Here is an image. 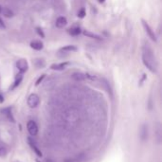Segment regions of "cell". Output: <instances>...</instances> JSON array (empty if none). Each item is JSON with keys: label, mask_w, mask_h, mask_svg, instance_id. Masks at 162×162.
<instances>
[{"label": "cell", "mask_w": 162, "mask_h": 162, "mask_svg": "<svg viewBox=\"0 0 162 162\" xmlns=\"http://www.w3.org/2000/svg\"><path fill=\"white\" fill-rule=\"evenodd\" d=\"M142 62H143L144 65L148 69L152 72H156V68H157V65H156L155 58L153 55V52L150 48L144 47L143 53H142Z\"/></svg>", "instance_id": "obj_1"}, {"label": "cell", "mask_w": 162, "mask_h": 162, "mask_svg": "<svg viewBox=\"0 0 162 162\" xmlns=\"http://www.w3.org/2000/svg\"><path fill=\"white\" fill-rule=\"evenodd\" d=\"M141 22H142V26H143V28H144V30L145 31H146V33H147V35L150 37L151 39L153 40V41H156V36H155V32H153V30L151 28V27L149 25H148V23L145 21V20L142 19L141 20Z\"/></svg>", "instance_id": "obj_2"}, {"label": "cell", "mask_w": 162, "mask_h": 162, "mask_svg": "<svg viewBox=\"0 0 162 162\" xmlns=\"http://www.w3.org/2000/svg\"><path fill=\"white\" fill-rule=\"evenodd\" d=\"M16 67L18 68V70L20 72H22V73L26 72L28 68V64L27 60H25V59L18 60V61L16 62Z\"/></svg>", "instance_id": "obj_3"}, {"label": "cell", "mask_w": 162, "mask_h": 162, "mask_svg": "<svg viewBox=\"0 0 162 162\" xmlns=\"http://www.w3.org/2000/svg\"><path fill=\"white\" fill-rule=\"evenodd\" d=\"M67 20L64 16H60V17H58V18L56 19L55 25H56L57 28H65V26H67Z\"/></svg>", "instance_id": "obj_4"}, {"label": "cell", "mask_w": 162, "mask_h": 162, "mask_svg": "<svg viewBox=\"0 0 162 162\" xmlns=\"http://www.w3.org/2000/svg\"><path fill=\"white\" fill-rule=\"evenodd\" d=\"M28 104L30 105V106H36L37 104L39 103V97L35 95V94H32V95L30 96V98H28Z\"/></svg>", "instance_id": "obj_5"}, {"label": "cell", "mask_w": 162, "mask_h": 162, "mask_svg": "<svg viewBox=\"0 0 162 162\" xmlns=\"http://www.w3.org/2000/svg\"><path fill=\"white\" fill-rule=\"evenodd\" d=\"M67 65H68V63H67V62L59 63V64H53L50 67H51V69H53V70H63V69H65Z\"/></svg>", "instance_id": "obj_6"}, {"label": "cell", "mask_w": 162, "mask_h": 162, "mask_svg": "<svg viewBox=\"0 0 162 162\" xmlns=\"http://www.w3.org/2000/svg\"><path fill=\"white\" fill-rule=\"evenodd\" d=\"M30 47L35 50H41L43 49V47H44V45L40 41H32L30 43Z\"/></svg>", "instance_id": "obj_7"}, {"label": "cell", "mask_w": 162, "mask_h": 162, "mask_svg": "<svg viewBox=\"0 0 162 162\" xmlns=\"http://www.w3.org/2000/svg\"><path fill=\"white\" fill-rule=\"evenodd\" d=\"M0 13H1L5 17H7V18H11V17L13 16V11L10 10L9 8H1V11H0Z\"/></svg>", "instance_id": "obj_8"}, {"label": "cell", "mask_w": 162, "mask_h": 162, "mask_svg": "<svg viewBox=\"0 0 162 162\" xmlns=\"http://www.w3.org/2000/svg\"><path fill=\"white\" fill-rule=\"evenodd\" d=\"M82 33H84V35L89 37V38H93V39H97V40H99L101 39V36L98 35V34L94 33V32H91L89 30H84L82 31Z\"/></svg>", "instance_id": "obj_9"}, {"label": "cell", "mask_w": 162, "mask_h": 162, "mask_svg": "<svg viewBox=\"0 0 162 162\" xmlns=\"http://www.w3.org/2000/svg\"><path fill=\"white\" fill-rule=\"evenodd\" d=\"M62 51H65V52H73V51H77L78 48H77L75 45H65V47L61 48Z\"/></svg>", "instance_id": "obj_10"}, {"label": "cell", "mask_w": 162, "mask_h": 162, "mask_svg": "<svg viewBox=\"0 0 162 162\" xmlns=\"http://www.w3.org/2000/svg\"><path fill=\"white\" fill-rule=\"evenodd\" d=\"M81 32H82V30L80 28H69V30H68V33H69L70 35H73V36L79 35Z\"/></svg>", "instance_id": "obj_11"}, {"label": "cell", "mask_w": 162, "mask_h": 162, "mask_svg": "<svg viewBox=\"0 0 162 162\" xmlns=\"http://www.w3.org/2000/svg\"><path fill=\"white\" fill-rule=\"evenodd\" d=\"M72 78L76 81H82V80L85 79V74H82V73H74L72 75Z\"/></svg>", "instance_id": "obj_12"}, {"label": "cell", "mask_w": 162, "mask_h": 162, "mask_svg": "<svg viewBox=\"0 0 162 162\" xmlns=\"http://www.w3.org/2000/svg\"><path fill=\"white\" fill-rule=\"evenodd\" d=\"M45 1H47L48 4H50L51 6H54V7H58L60 3H61L60 0H45Z\"/></svg>", "instance_id": "obj_13"}, {"label": "cell", "mask_w": 162, "mask_h": 162, "mask_svg": "<svg viewBox=\"0 0 162 162\" xmlns=\"http://www.w3.org/2000/svg\"><path fill=\"white\" fill-rule=\"evenodd\" d=\"M85 15H86V13H85L84 9H81V10L78 11V17H79V18H84Z\"/></svg>", "instance_id": "obj_14"}, {"label": "cell", "mask_w": 162, "mask_h": 162, "mask_svg": "<svg viewBox=\"0 0 162 162\" xmlns=\"http://www.w3.org/2000/svg\"><path fill=\"white\" fill-rule=\"evenodd\" d=\"M36 30H37V32H38L39 35L41 36L42 38H44V37H45V34H44V32H43V30H41V28H37Z\"/></svg>", "instance_id": "obj_15"}, {"label": "cell", "mask_w": 162, "mask_h": 162, "mask_svg": "<svg viewBox=\"0 0 162 162\" xmlns=\"http://www.w3.org/2000/svg\"><path fill=\"white\" fill-rule=\"evenodd\" d=\"M0 28H2V30L6 28V26H5L4 22H3V20L1 18H0Z\"/></svg>", "instance_id": "obj_16"}, {"label": "cell", "mask_w": 162, "mask_h": 162, "mask_svg": "<svg viewBox=\"0 0 162 162\" xmlns=\"http://www.w3.org/2000/svg\"><path fill=\"white\" fill-rule=\"evenodd\" d=\"M44 79V75H43L42 77H40V78L38 79V81H37V82H36V84H40V82H42V80Z\"/></svg>", "instance_id": "obj_17"}, {"label": "cell", "mask_w": 162, "mask_h": 162, "mask_svg": "<svg viewBox=\"0 0 162 162\" xmlns=\"http://www.w3.org/2000/svg\"><path fill=\"white\" fill-rule=\"evenodd\" d=\"M104 1H105V0H99V3H103Z\"/></svg>", "instance_id": "obj_18"}, {"label": "cell", "mask_w": 162, "mask_h": 162, "mask_svg": "<svg viewBox=\"0 0 162 162\" xmlns=\"http://www.w3.org/2000/svg\"><path fill=\"white\" fill-rule=\"evenodd\" d=\"M1 8H2V7H1V6H0V11H1Z\"/></svg>", "instance_id": "obj_19"}]
</instances>
